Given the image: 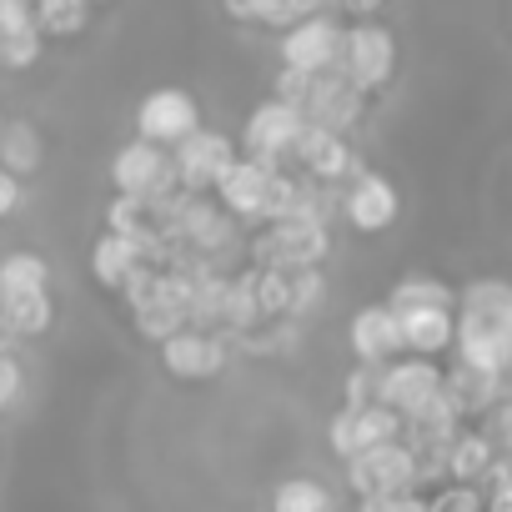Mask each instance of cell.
<instances>
[{
    "instance_id": "13",
    "label": "cell",
    "mask_w": 512,
    "mask_h": 512,
    "mask_svg": "<svg viewBox=\"0 0 512 512\" xmlns=\"http://www.w3.org/2000/svg\"><path fill=\"white\" fill-rule=\"evenodd\" d=\"M236 156L231 136L226 131H211V126H196L191 136H181L171 146V176H176V191H211V181L221 176V166Z\"/></svg>"
},
{
    "instance_id": "4",
    "label": "cell",
    "mask_w": 512,
    "mask_h": 512,
    "mask_svg": "<svg viewBox=\"0 0 512 512\" xmlns=\"http://www.w3.org/2000/svg\"><path fill=\"white\" fill-rule=\"evenodd\" d=\"M347 482L357 497H382V492H417L422 482V462L417 452L392 437V442H377V447H362L347 457Z\"/></svg>"
},
{
    "instance_id": "11",
    "label": "cell",
    "mask_w": 512,
    "mask_h": 512,
    "mask_svg": "<svg viewBox=\"0 0 512 512\" xmlns=\"http://www.w3.org/2000/svg\"><path fill=\"white\" fill-rule=\"evenodd\" d=\"M402 216V196L392 186V176L382 171H352V186L342 191V221L357 236H382L392 231Z\"/></svg>"
},
{
    "instance_id": "2",
    "label": "cell",
    "mask_w": 512,
    "mask_h": 512,
    "mask_svg": "<svg viewBox=\"0 0 512 512\" xmlns=\"http://www.w3.org/2000/svg\"><path fill=\"white\" fill-rule=\"evenodd\" d=\"M327 256H332V226H327V216H317V211L262 221V231L251 236V262H256V267L297 272V267H322Z\"/></svg>"
},
{
    "instance_id": "23",
    "label": "cell",
    "mask_w": 512,
    "mask_h": 512,
    "mask_svg": "<svg viewBox=\"0 0 512 512\" xmlns=\"http://www.w3.org/2000/svg\"><path fill=\"white\" fill-rule=\"evenodd\" d=\"M492 457H502L497 447H492V437L487 432H452L447 437V447H442V472L452 477V482H482L487 477V467H492Z\"/></svg>"
},
{
    "instance_id": "18",
    "label": "cell",
    "mask_w": 512,
    "mask_h": 512,
    "mask_svg": "<svg viewBox=\"0 0 512 512\" xmlns=\"http://www.w3.org/2000/svg\"><path fill=\"white\" fill-rule=\"evenodd\" d=\"M46 56V36L31 16V0H11L0 11V66L6 71H31Z\"/></svg>"
},
{
    "instance_id": "20",
    "label": "cell",
    "mask_w": 512,
    "mask_h": 512,
    "mask_svg": "<svg viewBox=\"0 0 512 512\" xmlns=\"http://www.w3.org/2000/svg\"><path fill=\"white\" fill-rule=\"evenodd\" d=\"M442 397L457 407V417H487L502 402V377L457 362L452 372H442Z\"/></svg>"
},
{
    "instance_id": "38",
    "label": "cell",
    "mask_w": 512,
    "mask_h": 512,
    "mask_svg": "<svg viewBox=\"0 0 512 512\" xmlns=\"http://www.w3.org/2000/svg\"><path fill=\"white\" fill-rule=\"evenodd\" d=\"M0 121H6V111H0Z\"/></svg>"
},
{
    "instance_id": "5",
    "label": "cell",
    "mask_w": 512,
    "mask_h": 512,
    "mask_svg": "<svg viewBox=\"0 0 512 512\" xmlns=\"http://www.w3.org/2000/svg\"><path fill=\"white\" fill-rule=\"evenodd\" d=\"M307 116L302 106L282 101V96H267V101H256L246 126H241V156H256V161H267V166H282L302 136Z\"/></svg>"
},
{
    "instance_id": "17",
    "label": "cell",
    "mask_w": 512,
    "mask_h": 512,
    "mask_svg": "<svg viewBox=\"0 0 512 512\" xmlns=\"http://www.w3.org/2000/svg\"><path fill=\"white\" fill-rule=\"evenodd\" d=\"M347 342H352V357L367 362V367H382L402 352V332H397V312L387 302H367L352 312V327H347Z\"/></svg>"
},
{
    "instance_id": "16",
    "label": "cell",
    "mask_w": 512,
    "mask_h": 512,
    "mask_svg": "<svg viewBox=\"0 0 512 512\" xmlns=\"http://www.w3.org/2000/svg\"><path fill=\"white\" fill-rule=\"evenodd\" d=\"M392 437H402V417H397L392 407H382V402L342 407V412L332 417V427H327V442H332V452H337L342 462H347L352 452L377 447V442H392Z\"/></svg>"
},
{
    "instance_id": "28",
    "label": "cell",
    "mask_w": 512,
    "mask_h": 512,
    "mask_svg": "<svg viewBox=\"0 0 512 512\" xmlns=\"http://www.w3.org/2000/svg\"><path fill=\"white\" fill-rule=\"evenodd\" d=\"M272 512H332V492L317 477H287L272 492Z\"/></svg>"
},
{
    "instance_id": "31",
    "label": "cell",
    "mask_w": 512,
    "mask_h": 512,
    "mask_svg": "<svg viewBox=\"0 0 512 512\" xmlns=\"http://www.w3.org/2000/svg\"><path fill=\"white\" fill-rule=\"evenodd\" d=\"M342 407H367V402H377V367H367V362H357L352 372H347V382H342Z\"/></svg>"
},
{
    "instance_id": "14",
    "label": "cell",
    "mask_w": 512,
    "mask_h": 512,
    "mask_svg": "<svg viewBox=\"0 0 512 512\" xmlns=\"http://www.w3.org/2000/svg\"><path fill=\"white\" fill-rule=\"evenodd\" d=\"M437 387H442V367H437V357L397 352L392 362H382V367H377V402H382V407H392L397 417H407L412 407H422Z\"/></svg>"
},
{
    "instance_id": "10",
    "label": "cell",
    "mask_w": 512,
    "mask_h": 512,
    "mask_svg": "<svg viewBox=\"0 0 512 512\" xmlns=\"http://www.w3.org/2000/svg\"><path fill=\"white\" fill-rule=\"evenodd\" d=\"M272 171L267 161H256V156H231L221 166V176L211 181V201L231 216V221H262V206H267V186H272Z\"/></svg>"
},
{
    "instance_id": "27",
    "label": "cell",
    "mask_w": 512,
    "mask_h": 512,
    "mask_svg": "<svg viewBox=\"0 0 512 512\" xmlns=\"http://www.w3.org/2000/svg\"><path fill=\"white\" fill-rule=\"evenodd\" d=\"M387 307H392V312H412V307H452V287H447L442 277L407 272V277H397V287L387 292Z\"/></svg>"
},
{
    "instance_id": "32",
    "label": "cell",
    "mask_w": 512,
    "mask_h": 512,
    "mask_svg": "<svg viewBox=\"0 0 512 512\" xmlns=\"http://www.w3.org/2000/svg\"><path fill=\"white\" fill-rule=\"evenodd\" d=\"M21 387H26V367L16 362V352H0V412L16 407Z\"/></svg>"
},
{
    "instance_id": "9",
    "label": "cell",
    "mask_w": 512,
    "mask_h": 512,
    "mask_svg": "<svg viewBox=\"0 0 512 512\" xmlns=\"http://www.w3.org/2000/svg\"><path fill=\"white\" fill-rule=\"evenodd\" d=\"M201 126V101L186 86H156L136 101V136L151 146H176L181 136H191Z\"/></svg>"
},
{
    "instance_id": "33",
    "label": "cell",
    "mask_w": 512,
    "mask_h": 512,
    "mask_svg": "<svg viewBox=\"0 0 512 512\" xmlns=\"http://www.w3.org/2000/svg\"><path fill=\"white\" fill-rule=\"evenodd\" d=\"M21 206H26V176L0 166V221H11Z\"/></svg>"
},
{
    "instance_id": "7",
    "label": "cell",
    "mask_w": 512,
    "mask_h": 512,
    "mask_svg": "<svg viewBox=\"0 0 512 512\" xmlns=\"http://www.w3.org/2000/svg\"><path fill=\"white\" fill-rule=\"evenodd\" d=\"M161 367L176 377V382H211L221 367H226V357H231V342H226V332H216V327H176V332H166L161 342Z\"/></svg>"
},
{
    "instance_id": "24",
    "label": "cell",
    "mask_w": 512,
    "mask_h": 512,
    "mask_svg": "<svg viewBox=\"0 0 512 512\" xmlns=\"http://www.w3.org/2000/svg\"><path fill=\"white\" fill-rule=\"evenodd\" d=\"M46 156V141L31 121H0V166L16 176H36Z\"/></svg>"
},
{
    "instance_id": "26",
    "label": "cell",
    "mask_w": 512,
    "mask_h": 512,
    "mask_svg": "<svg viewBox=\"0 0 512 512\" xmlns=\"http://www.w3.org/2000/svg\"><path fill=\"white\" fill-rule=\"evenodd\" d=\"M51 287V262L41 251L21 246L0 256V297H16V292H46Z\"/></svg>"
},
{
    "instance_id": "22",
    "label": "cell",
    "mask_w": 512,
    "mask_h": 512,
    "mask_svg": "<svg viewBox=\"0 0 512 512\" xmlns=\"http://www.w3.org/2000/svg\"><path fill=\"white\" fill-rule=\"evenodd\" d=\"M397 332H402V352H412V357H442L452 347V307L397 312Z\"/></svg>"
},
{
    "instance_id": "37",
    "label": "cell",
    "mask_w": 512,
    "mask_h": 512,
    "mask_svg": "<svg viewBox=\"0 0 512 512\" xmlns=\"http://www.w3.org/2000/svg\"><path fill=\"white\" fill-rule=\"evenodd\" d=\"M91 6H111V0H91Z\"/></svg>"
},
{
    "instance_id": "15",
    "label": "cell",
    "mask_w": 512,
    "mask_h": 512,
    "mask_svg": "<svg viewBox=\"0 0 512 512\" xmlns=\"http://www.w3.org/2000/svg\"><path fill=\"white\" fill-rule=\"evenodd\" d=\"M307 181H347L352 171H362L357 166V151H352V141L342 136V131H327V126H302V136H297V146H292V156H287Z\"/></svg>"
},
{
    "instance_id": "8",
    "label": "cell",
    "mask_w": 512,
    "mask_h": 512,
    "mask_svg": "<svg viewBox=\"0 0 512 512\" xmlns=\"http://www.w3.org/2000/svg\"><path fill=\"white\" fill-rule=\"evenodd\" d=\"M111 191L116 196H146V201H161L176 191V176H171V151L166 146H151L141 136H131L126 146H116L111 156Z\"/></svg>"
},
{
    "instance_id": "1",
    "label": "cell",
    "mask_w": 512,
    "mask_h": 512,
    "mask_svg": "<svg viewBox=\"0 0 512 512\" xmlns=\"http://www.w3.org/2000/svg\"><path fill=\"white\" fill-rule=\"evenodd\" d=\"M452 347L457 362L507 377L512 367V287L502 277H472L452 292Z\"/></svg>"
},
{
    "instance_id": "19",
    "label": "cell",
    "mask_w": 512,
    "mask_h": 512,
    "mask_svg": "<svg viewBox=\"0 0 512 512\" xmlns=\"http://www.w3.org/2000/svg\"><path fill=\"white\" fill-rule=\"evenodd\" d=\"M86 262H91V282H96L101 292H121V287L131 282V272L146 267L151 256L141 251V241H131V236H121V231L106 226V231L96 236V246H91Z\"/></svg>"
},
{
    "instance_id": "3",
    "label": "cell",
    "mask_w": 512,
    "mask_h": 512,
    "mask_svg": "<svg viewBox=\"0 0 512 512\" xmlns=\"http://www.w3.org/2000/svg\"><path fill=\"white\" fill-rule=\"evenodd\" d=\"M337 71L372 101L382 91H392L397 81V36L372 16V21H352L342 31V56H337Z\"/></svg>"
},
{
    "instance_id": "6",
    "label": "cell",
    "mask_w": 512,
    "mask_h": 512,
    "mask_svg": "<svg viewBox=\"0 0 512 512\" xmlns=\"http://www.w3.org/2000/svg\"><path fill=\"white\" fill-rule=\"evenodd\" d=\"M342 31H347V21H337L332 11L297 16V21L282 26L277 56H282L287 71H307V76H312V71H327V66H337V56H342Z\"/></svg>"
},
{
    "instance_id": "34",
    "label": "cell",
    "mask_w": 512,
    "mask_h": 512,
    "mask_svg": "<svg viewBox=\"0 0 512 512\" xmlns=\"http://www.w3.org/2000/svg\"><path fill=\"white\" fill-rule=\"evenodd\" d=\"M357 512H422L417 492H382V497H362Z\"/></svg>"
},
{
    "instance_id": "35",
    "label": "cell",
    "mask_w": 512,
    "mask_h": 512,
    "mask_svg": "<svg viewBox=\"0 0 512 512\" xmlns=\"http://www.w3.org/2000/svg\"><path fill=\"white\" fill-rule=\"evenodd\" d=\"M342 6L352 11V21H372L382 11V0H342Z\"/></svg>"
},
{
    "instance_id": "25",
    "label": "cell",
    "mask_w": 512,
    "mask_h": 512,
    "mask_svg": "<svg viewBox=\"0 0 512 512\" xmlns=\"http://www.w3.org/2000/svg\"><path fill=\"white\" fill-rule=\"evenodd\" d=\"M31 16H36L46 41H71V36H81L91 26L96 6L91 0H31Z\"/></svg>"
},
{
    "instance_id": "36",
    "label": "cell",
    "mask_w": 512,
    "mask_h": 512,
    "mask_svg": "<svg viewBox=\"0 0 512 512\" xmlns=\"http://www.w3.org/2000/svg\"><path fill=\"white\" fill-rule=\"evenodd\" d=\"M0 352H11V337L6 332H0Z\"/></svg>"
},
{
    "instance_id": "29",
    "label": "cell",
    "mask_w": 512,
    "mask_h": 512,
    "mask_svg": "<svg viewBox=\"0 0 512 512\" xmlns=\"http://www.w3.org/2000/svg\"><path fill=\"white\" fill-rule=\"evenodd\" d=\"M322 297H327V277H322V267H297V272H292V287H287V317H307V312H317Z\"/></svg>"
},
{
    "instance_id": "21",
    "label": "cell",
    "mask_w": 512,
    "mask_h": 512,
    "mask_svg": "<svg viewBox=\"0 0 512 512\" xmlns=\"http://www.w3.org/2000/svg\"><path fill=\"white\" fill-rule=\"evenodd\" d=\"M56 327V297L46 292H16V297H0V332L16 342H36Z\"/></svg>"
},
{
    "instance_id": "12",
    "label": "cell",
    "mask_w": 512,
    "mask_h": 512,
    "mask_svg": "<svg viewBox=\"0 0 512 512\" xmlns=\"http://www.w3.org/2000/svg\"><path fill=\"white\" fill-rule=\"evenodd\" d=\"M362 111H367V96H362V91L337 71V66L312 71L307 96H302V116H307L312 126H327V131L352 136V131H357V121H362Z\"/></svg>"
},
{
    "instance_id": "30",
    "label": "cell",
    "mask_w": 512,
    "mask_h": 512,
    "mask_svg": "<svg viewBox=\"0 0 512 512\" xmlns=\"http://www.w3.org/2000/svg\"><path fill=\"white\" fill-rule=\"evenodd\" d=\"M422 512H482V482H447L422 497Z\"/></svg>"
}]
</instances>
